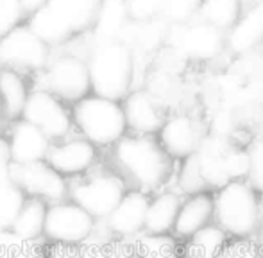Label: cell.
<instances>
[{
    "instance_id": "cell-21",
    "label": "cell",
    "mask_w": 263,
    "mask_h": 258,
    "mask_svg": "<svg viewBox=\"0 0 263 258\" xmlns=\"http://www.w3.org/2000/svg\"><path fill=\"white\" fill-rule=\"evenodd\" d=\"M131 24L125 0H102L91 27L93 45L122 42L127 25Z\"/></svg>"
},
{
    "instance_id": "cell-41",
    "label": "cell",
    "mask_w": 263,
    "mask_h": 258,
    "mask_svg": "<svg viewBox=\"0 0 263 258\" xmlns=\"http://www.w3.org/2000/svg\"><path fill=\"white\" fill-rule=\"evenodd\" d=\"M254 242L260 248V251L263 253V210H261V219H260V226H258V233L254 237Z\"/></svg>"
},
{
    "instance_id": "cell-28",
    "label": "cell",
    "mask_w": 263,
    "mask_h": 258,
    "mask_svg": "<svg viewBox=\"0 0 263 258\" xmlns=\"http://www.w3.org/2000/svg\"><path fill=\"white\" fill-rule=\"evenodd\" d=\"M25 201V192L11 179L0 183V231H11Z\"/></svg>"
},
{
    "instance_id": "cell-4",
    "label": "cell",
    "mask_w": 263,
    "mask_h": 258,
    "mask_svg": "<svg viewBox=\"0 0 263 258\" xmlns=\"http://www.w3.org/2000/svg\"><path fill=\"white\" fill-rule=\"evenodd\" d=\"M88 70L95 95L120 101L131 94L135 52L122 42L93 45L88 56Z\"/></svg>"
},
{
    "instance_id": "cell-3",
    "label": "cell",
    "mask_w": 263,
    "mask_h": 258,
    "mask_svg": "<svg viewBox=\"0 0 263 258\" xmlns=\"http://www.w3.org/2000/svg\"><path fill=\"white\" fill-rule=\"evenodd\" d=\"M102 0H49L29 20V27L47 43L58 45L93 27Z\"/></svg>"
},
{
    "instance_id": "cell-12",
    "label": "cell",
    "mask_w": 263,
    "mask_h": 258,
    "mask_svg": "<svg viewBox=\"0 0 263 258\" xmlns=\"http://www.w3.org/2000/svg\"><path fill=\"white\" fill-rule=\"evenodd\" d=\"M9 179L14 185L20 187L24 192H29L36 197H47L54 202H61L68 192L66 183L63 181V176L43 161L27 165L11 163Z\"/></svg>"
},
{
    "instance_id": "cell-20",
    "label": "cell",
    "mask_w": 263,
    "mask_h": 258,
    "mask_svg": "<svg viewBox=\"0 0 263 258\" xmlns=\"http://www.w3.org/2000/svg\"><path fill=\"white\" fill-rule=\"evenodd\" d=\"M184 195L176 189H163L151 195L147 210L145 233L147 235H172L179 215Z\"/></svg>"
},
{
    "instance_id": "cell-14",
    "label": "cell",
    "mask_w": 263,
    "mask_h": 258,
    "mask_svg": "<svg viewBox=\"0 0 263 258\" xmlns=\"http://www.w3.org/2000/svg\"><path fill=\"white\" fill-rule=\"evenodd\" d=\"M151 194L143 190H127L118 206L107 217V226L113 231L115 238L120 241H136L145 233L147 210H149Z\"/></svg>"
},
{
    "instance_id": "cell-7",
    "label": "cell",
    "mask_w": 263,
    "mask_h": 258,
    "mask_svg": "<svg viewBox=\"0 0 263 258\" xmlns=\"http://www.w3.org/2000/svg\"><path fill=\"white\" fill-rule=\"evenodd\" d=\"M206 136L208 127L190 112L170 113L161 131L158 133L159 143L174 161H183L194 156L201 149Z\"/></svg>"
},
{
    "instance_id": "cell-22",
    "label": "cell",
    "mask_w": 263,
    "mask_h": 258,
    "mask_svg": "<svg viewBox=\"0 0 263 258\" xmlns=\"http://www.w3.org/2000/svg\"><path fill=\"white\" fill-rule=\"evenodd\" d=\"M170 24L165 18H156V20L149 22H133L127 25L124 32L122 43L135 50H143V52H151L166 43V34H168Z\"/></svg>"
},
{
    "instance_id": "cell-18",
    "label": "cell",
    "mask_w": 263,
    "mask_h": 258,
    "mask_svg": "<svg viewBox=\"0 0 263 258\" xmlns=\"http://www.w3.org/2000/svg\"><path fill=\"white\" fill-rule=\"evenodd\" d=\"M11 163L27 165L47 160L50 151V138L27 120L18 122L9 140Z\"/></svg>"
},
{
    "instance_id": "cell-8",
    "label": "cell",
    "mask_w": 263,
    "mask_h": 258,
    "mask_svg": "<svg viewBox=\"0 0 263 258\" xmlns=\"http://www.w3.org/2000/svg\"><path fill=\"white\" fill-rule=\"evenodd\" d=\"M93 230L95 219L77 202H54L47 210L45 235L58 244H86Z\"/></svg>"
},
{
    "instance_id": "cell-16",
    "label": "cell",
    "mask_w": 263,
    "mask_h": 258,
    "mask_svg": "<svg viewBox=\"0 0 263 258\" xmlns=\"http://www.w3.org/2000/svg\"><path fill=\"white\" fill-rule=\"evenodd\" d=\"M226 47L229 54L243 58L263 47V0H258L240 20L226 32Z\"/></svg>"
},
{
    "instance_id": "cell-11",
    "label": "cell",
    "mask_w": 263,
    "mask_h": 258,
    "mask_svg": "<svg viewBox=\"0 0 263 258\" xmlns=\"http://www.w3.org/2000/svg\"><path fill=\"white\" fill-rule=\"evenodd\" d=\"M49 91L65 101L84 99L91 90V79L88 63L77 56H59L47 68Z\"/></svg>"
},
{
    "instance_id": "cell-5",
    "label": "cell",
    "mask_w": 263,
    "mask_h": 258,
    "mask_svg": "<svg viewBox=\"0 0 263 258\" xmlns=\"http://www.w3.org/2000/svg\"><path fill=\"white\" fill-rule=\"evenodd\" d=\"M73 119L86 140L93 145H113L125 136L127 120L124 106L106 97H84L73 108Z\"/></svg>"
},
{
    "instance_id": "cell-29",
    "label": "cell",
    "mask_w": 263,
    "mask_h": 258,
    "mask_svg": "<svg viewBox=\"0 0 263 258\" xmlns=\"http://www.w3.org/2000/svg\"><path fill=\"white\" fill-rule=\"evenodd\" d=\"M179 169L176 171V185L183 195H192L199 192H211L204 181V176H202L201 165H199L197 154L186 158L183 161H177Z\"/></svg>"
},
{
    "instance_id": "cell-27",
    "label": "cell",
    "mask_w": 263,
    "mask_h": 258,
    "mask_svg": "<svg viewBox=\"0 0 263 258\" xmlns=\"http://www.w3.org/2000/svg\"><path fill=\"white\" fill-rule=\"evenodd\" d=\"M135 242L138 258H183L181 242L174 235H140Z\"/></svg>"
},
{
    "instance_id": "cell-25",
    "label": "cell",
    "mask_w": 263,
    "mask_h": 258,
    "mask_svg": "<svg viewBox=\"0 0 263 258\" xmlns=\"http://www.w3.org/2000/svg\"><path fill=\"white\" fill-rule=\"evenodd\" d=\"M0 97H2L4 112L9 119H18L24 115L27 104V88L25 83L13 68L0 70Z\"/></svg>"
},
{
    "instance_id": "cell-37",
    "label": "cell",
    "mask_w": 263,
    "mask_h": 258,
    "mask_svg": "<svg viewBox=\"0 0 263 258\" xmlns=\"http://www.w3.org/2000/svg\"><path fill=\"white\" fill-rule=\"evenodd\" d=\"M45 258H81V249L68 244H55Z\"/></svg>"
},
{
    "instance_id": "cell-40",
    "label": "cell",
    "mask_w": 263,
    "mask_h": 258,
    "mask_svg": "<svg viewBox=\"0 0 263 258\" xmlns=\"http://www.w3.org/2000/svg\"><path fill=\"white\" fill-rule=\"evenodd\" d=\"M22 2V6H24V9H25V13H29V14H34L36 11H40L43 6H45L49 0H20Z\"/></svg>"
},
{
    "instance_id": "cell-38",
    "label": "cell",
    "mask_w": 263,
    "mask_h": 258,
    "mask_svg": "<svg viewBox=\"0 0 263 258\" xmlns=\"http://www.w3.org/2000/svg\"><path fill=\"white\" fill-rule=\"evenodd\" d=\"M0 142V183L9 181V167H11V156H9V145H2Z\"/></svg>"
},
{
    "instance_id": "cell-6",
    "label": "cell",
    "mask_w": 263,
    "mask_h": 258,
    "mask_svg": "<svg viewBox=\"0 0 263 258\" xmlns=\"http://www.w3.org/2000/svg\"><path fill=\"white\" fill-rule=\"evenodd\" d=\"M166 43L190 63H210L228 50L226 32L199 18L190 24L170 25Z\"/></svg>"
},
{
    "instance_id": "cell-10",
    "label": "cell",
    "mask_w": 263,
    "mask_h": 258,
    "mask_svg": "<svg viewBox=\"0 0 263 258\" xmlns=\"http://www.w3.org/2000/svg\"><path fill=\"white\" fill-rule=\"evenodd\" d=\"M125 183L115 174H97L95 178L72 187V199L83 206L95 220H106L125 195Z\"/></svg>"
},
{
    "instance_id": "cell-39",
    "label": "cell",
    "mask_w": 263,
    "mask_h": 258,
    "mask_svg": "<svg viewBox=\"0 0 263 258\" xmlns=\"http://www.w3.org/2000/svg\"><path fill=\"white\" fill-rule=\"evenodd\" d=\"M81 258H107L106 246L99 244H86L81 249Z\"/></svg>"
},
{
    "instance_id": "cell-26",
    "label": "cell",
    "mask_w": 263,
    "mask_h": 258,
    "mask_svg": "<svg viewBox=\"0 0 263 258\" xmlns=\"http://www.w3.org/2000/svg\"><path fill=\"white\" fill-rule=\"evenodd\" d=\"M240 16H242L240 0H202L197 18L228 32L240 20Z\"/></svg>"
},
{
    "instance_id": "cell-32",
    "label": "cell",
    "mask_w": 263,
    "mask_h": 258,
    "mask_svg": "<svg viewBox=\"0 0 263 258\" xmlns=\"http://www.w3.org/2000/svg\"><path fill=\"white\" fill-rule=\"evenodd\" d=\"M247 158H249V171L246 179L263 195V135L254 136L246 145Z\"/></svg>"
},
{
    "instance_id": "cell-23",
    "label": "cell",
    "mask_w": 263,
    "mask_h": 258,
    "mask_svg": "<svg viewBox=\"0 0 263 258\" xmlns=\"http://www.w3.org/2000/svg\"><path fill=\"white\" fill-rule=\"evenodd\" d=\"M229 241L231 238L228 237V233L213 223L181 242V251L183 258H217L229 244Z\"/></svg>"
},
{
    "instance_id": "cell-2",
    "label": "cell",
    "mask_w": 263,
    "mask_h": 258,
    "mask_svg": "<svg viewBox=\"0 0 263 258\" xmlns=\"http://www.w3.org/2000/svg\"><path fill=\"white\" fill-rule=\"evenodd\" d=\"M215 224L231 241H254L260 226L263 195L247 179H233L213 192Z\"/></svg>"
},
{
    "instance_id": "cell-30",
    "label": "cell",
    "mask_w": 263,
    "mask_h": 258,
    "mask_svg": "<svg viewBox=\"0 0 263 258\" xmlns=\"http://www.w3.org/2000/svg\"><path fill=\"white\" fill-rule=\"evenodd\" d=\"M202 0H165L163 18L170 25L190 24L199 16Z\"/></svg>"
},
{
    "instance_id": "cell-34",
    "label": "cell",
    "mask_w": 263,
    "mask_h": 258,
    "mask_svg": "<svg viewBox=\"0 0 263 258\" xmlns=\"http://www.w3.org/2000/svg\"><path fill=\"white\" fill-rule=\"evenodd\" d=\"M25 9L20 0H0V40L18 27Z\"/></svg>"
},
{
    "instance_id": "cell-36",
    "label": "cell",
    "mask_w": 263,
    "mask_h": 258,
    "mask_svg": "<svg viewBox=\"0 0 263 258\" xmlns=\"http://www.w3.org/2000/svg\"><path fill=\"white\" fill-rule=\"evenodd\" d=\"M106 255L107 258H138L136 256L135 242L120 241V238H117V241L106 246Z\"/></svg>"
},
{
    "instance_id": "cell-42",
    "label": "cell",
    "mask_w": 263,
    "mask_h": 258,
    "mask_svg": "<svg viewBox=\"0 0 263 258\" xmlns=\"http://www.w3.org/2000/svg\"><path fill=\"white\" fill-rule=\"evenodd\" d=\"M261 50H263V47H261Z\"/></svg>"
},
{
    "instance_id": "cell-24",
    "label": "cell",
    "mask_w": 263,
    "mask_h": 258,
    "mask_svg": "<svg viewBox=\"0 0 263 258\" xmlns=\"http://www.w3.org/2000/svg\"><path fill=\"white\" fill-rule=\"evenodd\" d=\"M47 206L40 197H31L25 201L20 215L14 220L13 231L16 237L24 241H36L42 233H45V223H47Z\"/></svg>"
},
{
    "instance_id": "cell-13",
    "label": "cell",
    "mask_w": 263,
    "mask_h": 258,
    "mask_svg": "<svg viewBox=\"0 0 263 258\" xmlns=\"http://www.w3.org/2000/svg\"><path fill=\"white\" fill-rule=\"evenodd\" d=\"M122 106L127 120V129H131L135 135H158L165 120L168 119L165 102L151 90L131 91Z\"/></svg>"
},
{
    "instance_id": "cell-31",
    "label": "cell",
    "mask_w": 263,
    "mask_h": 258,
    "mask_svg": "<svg viewBox=\"0 0 263 258\" xmlns=\"http://www.w3.org/2000/svg\"><path fill=\"white\" fill-rule=\"evenodd\" d=\"M0 258H45L36 246L16 237L13 231H0Z\"/></svg>"
},
{
    "instance_id": "cell-33",
    "label": "cell",
    "mask_w": 263,
    "mask_h": 258,
    "mask_svg": "<svg viewBox=\"0 0 263 258\" xmlns=\"http://www.w3.org/2000/svg\"><path fill=\"white\" fill-rule=\"evenodd\" d=\"M133 22H149L163 18L165 0H125Z\"/></svg>"
},
{
    "instance_id": "cell-1",
    "label": "cell",
    "mask_w": 263,
    "mask_h": 258,
    "mask_svg": "<svg viewBox=\"0 0 263 258\" xmlns=\"http://www.w3.org/2000/svg\"><path fill=\"white\" fill-rule=\"evenodd\" d=\"M115 160L125 178L147 194H156L176 176V163L158 138L145 135L124 136L115 143Z\"/></svg>"
},
{
    "instance_id": "cell-35",
    "label": "cell",
    "mask_w": 263,
    "mask_h": 258,
    "mask_svg": "<svg viewBox=\"0 0 263 258\" xmlns=\"http://www.w3.org/2000/svg\"><path fill=\"white\" fill-rule=\"evenodd\" d=\"M217 258H263V253L254 241H229Z\"/></svg>"
},
{
    "instance_id": "cell-17",
    "label": "cell",
    "mask_w": 263,
    "mask_h": 258,
    "mask_svg": "<svg viewBox=\"0 0 263 258\" xmlns=\"http://www.w3.org/2000/svg\"><path fill=\"white\" fill-rule=\"evenodd\" d=\"M213 220H215L213 192H199V194L184 195L172 235L179 242H184L192 235L197 233V231L204 230L206 226L213 224Z\"/></svg>"
},
{
    "instance_id": "cell-15",
    "label": "cell",
    "mask_w": 263,
    "mask_h": 258,
    "mask_svg": "<svg viewBox=\"0 0 263 258\" xmlns=\"http://www.w3.org/2000/svg\"><path fill=\"white\" fill-rule=\"evenodd\" d=\"M22 117L32 126L42 129L49 138H63L70 131V115L58 97L47 90L29 94Z\"/></svg>"
},
{
    "instance_id": "cell-9",
    "label": "cell",
    "mask_w": 263,
    "mask_h": 258,
    "mask_svg": "<svg viewBox=\"0 0 263 258\" xmlns=\"http://www.w3.org/2000/svg\"><path fill=\"white\" fill-rule=\"evenodd\" d=\"M0 65L43 70L49 66V45L29 25H18L0 40Z\"/></svg>"
},
{
    "instance_id": "cell-19",
    "label": "cell",
    "mask_w": 263,
    "mask_h": 258,
    "mask_svg": "<svg viewBox=\"0 0 263 258\" xmlns=\"http://www.w3.org/2000/svg\"><path fill=\"white\" fill-rule=\"evenodd\" d=\"M95 161V145L86 138H76L50 147L47 163L61 176H73L88 171Z\"/></svg>"
}]
</instances>
